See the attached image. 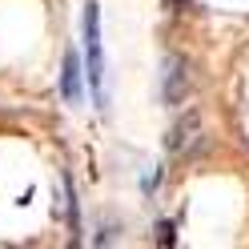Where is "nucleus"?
I'll list each match as a JSON object with an SVG mask.
<instances>
[{
  "mask_svg": "<svg viewBox=\"0 0 249 249\" xmlns=\"http://www.w3.org/2000/svg\"><path fill=\"white\" fill-rule=\"evenodd\" d=\"M85 76L92 89V101L105 108V44H101V8L85 4Z\"/></svg>",
  "mask_w": 249,
  "mask_h": 249,
  "instance_id": "nucleus-1",
  "label": "nucleus"
},
{
  "mask_svg": "<svg viewBox=\"0 0 249 249\" xmlns=\"http://www.w3.org/2000/svg\"><path fill=\"white\" fill-rule=\"evenodd\" d=\"M197 133H201V121H197V113H189V117H185L177 129H173V137H169V149H173V153H193Z\"/></svg>",
  "mask_w": 249,
  "mask_h": 249,
  "instance_id": "nucleus-4",
  "label": "nucleus"
},
{
  "mask_svg": "<svg viewBox=\"0 0 249 249\" xmlns=\"http://www.w3.org/2000/svg\"><path fill=\"white\" fill-rule=\"evenodd\" d=\"M60 97L69 105L81 101V60H76V53L65 56V69H60Z\"/></svg>",
  "mask_w": 249,
  "mask_h": 249,
  "instance_id": "nucleus-3",
  "label": "nucleus"
},
{
  "mask_svg": "<svg viewBox=\"0 0 249 249\" xmlns=\"http://www.w3.org/2000/svg\"><path fill=\"white\" fill-rule=\"evenodd\" d=\"M193 89V76H189V60L185 56H169L165 60V76H161V97L165 105H181Z\"/></svg>",
  "mask_w": 249,
  "mask_h": 249,
  "instance_id": "nucleus-2",
  "label": "nucleus"
}]
</instances>
